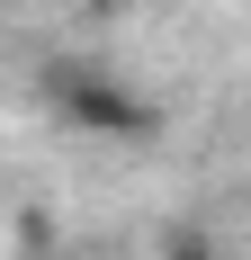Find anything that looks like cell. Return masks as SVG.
I'll return each mask as SVG.
<instances>
[{
  "instance_id": "obj_3",
  "label": "cell",
  "mask_w": 251,
  "mask_h": 260,
  "mask_svg": "<svg viewBox=\"0 0 251 260\" xmlns=\"http://www.w3.org/2000/svg\"><path fill=\"white\" fill-rule=\"evenodd\" d=\"M81 9H117V0H81Z\"/></svg>"
},
{
  "instance_id": "obj_2",
  "label": "cell",
  "mask_w": 251,
  "mask_h": 260,
  "mask_svg": "<svg viewBox=\"0 0 251 260\" xmlns=\"http://www.w3.org/2000/svg\"><path fill=\"white\" fill-rule=\"evenodd\" d=\"M162 260H215V242H206V234H171V242H162Z\"/></svg>"
},
{
  "instance_id": "obj_1",
  "label": "cell",
  "mask_w": 251,
  "mask_h": 260,
  "mask_svg": "<svg viewBox=\"0 0 251 260\" xmlns=\"http://www.w3.org/2000/svg\"><path fill=\"white\" fill-rule=\"evenodd\" d=\"M45 90H54V108H63L72 126H99V135H144V126H152V108L135 99L125 81L90 72V63H63V72H54Z\"/></svg>"
}]
</instances>
